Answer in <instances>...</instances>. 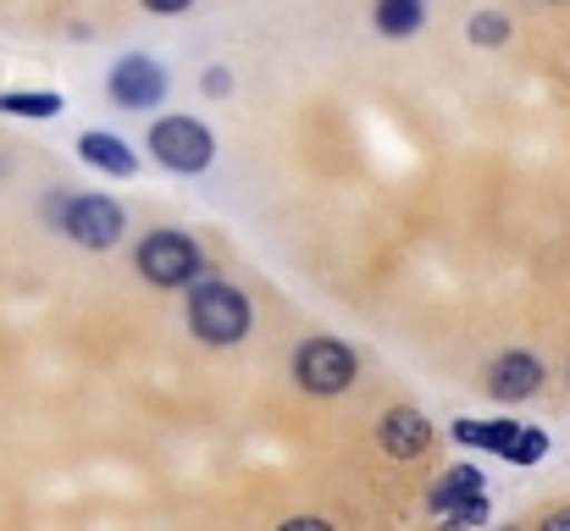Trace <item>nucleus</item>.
<instances>
[{"label": "nucleus", "instance_id": "ddd939ff", "mask_svg": "<svg viewBox=\"0 0 570 531\" xmlns=\"http://www.w3.org/2000/svg\"><path fill=\"white\" fill-rule=\"evenodd\" d=\"M0 111H6V117H56V111H61V95H50V89H33V95H0Z\"/></svg>", "mask_w": 570, "mask_h": 531}, {"label": "nucleus", "instance_id": "2eb2a0df", "mask_svg": "<svg viewBox=\"0 0 570 531\" xmlns=\"http://www.w3.org/2000/svg\"><path fill=\"white\" fill-rule=\"evenodd\" d=\"M543 454H549V437H543L538 426H521V432H515V443L504 449V460H515V465H538Z\"/></svg>", "mask_w": 570, "mask_h": 531}, {"label": "nucleus", "instance_id": "7ed1b4c3", "mask_svg": "<svg viewBox=\"0 0 570 531\" xmlns=\"http://www.w3.org/2000/svg\"><path fill=\"white\" fill-rule=\"evenodd\" d=\"M56 216H61V233H67L72 244H83V249H111V244H122V233H128L122 205L106 199V194L56 199Z\"/></svg>", "mask_w": 570, "mask_h": 531}, {"label": "nucleus", "instance_id": "6ab92c4d", "mask_svg": "<svg viewBox=\"0 0 570 531\" xmlns=\"http://www.w3.org/2000/svg\"><path fill=\"white\" fill-rule=\"evenodd\" d=\"M549 527H554V531H566V527H570V510H560V515H549Z\"/></svg>", "mask_w": 570, "mask_h": 531}, {"label": "nucleus", "instance_id": "4468645a", "mask_svg": "<svg viewBox=\"0 0 570 531\" xmlns=\"http://www.w3.org/2000/svg\"><path fill=\"white\" fill-rule=\"evenodd\" d=\"M504 39H510V17H499V11H476V17H471V45L493 50V45H504Z\"/></svg>", "mask_w": 570, "mask_h": 531}, {"label": "nucleus", "instance_id": "39448f33", "mask_svg": "<svg viewBox=\"0 0 570 531\" xmlns=\"http://www.w3.org/2000/svg\"><path fill=\"white\" fill-rule=\"evenodd\" d=\"M355 371H361V354L350 344H338V338H311V344L294 350V376H299L305 393H322V399L344 393L355 382Z\"/></svg>", "mask_w": 570, "mask_h": 531}, {"label": "nucleus", "instance_id": "6e6552de", "mask_svg": "<svg viewBox=\"0 0 570 531\" xmlns=\"http://www.w3.org/2000/svg\"><path fill=\"white\" fill-rule=\"evenodd\" d=\"M543 387V360L527 350H510L499 354L493 365H488V393L499 399V404H515V399H532Z\"/></svg>", "mask_w": 570, "mask_h": 531}, {"label": "nucleus", "instance_id": "9d476101", "mask_svg": "<svg viewBox=\"0 0 570 531\" xmlns=\"http://www.w3.org/2000/svg\"><path fill=\"white\" fill-rule=\"evenodd\" d=\"M78 156H83L89 167L111 173V177H134L139 173V156H134L117 134H83V139H78Z\"/></svg>", "mask_w": 570, "mask_h": 531}, {"label": "nucleus", "instance_id": "f03ea898", "mask_svg": "<svg viewBox=\"0 0 570 531\" xmlns=\"http://www.w3.org/2000/svg\"><path fill=\"white\" fill-rule=\"evenodd\" d=\"M134 266H139V277L156 283V288H189L194 277L205 272V255H199V244H194L189 233H167V227H161V233L139 238Z\"/></svg>", "mask_w": 570, "mask_h": 531}, {"label": "nucleus", "instance_id": "f257e3e1", "mask_svg": "<svg viewBox=\"0 0 570 531\" xmlns=\"http://www.w3.org/2000/svg\"><path fill=\"white\" fill-rule=\"evenodd\" d=\"M189 327L199 344H238L249 333V299L233 288V283H199L194 277V294H189Z\"/></svg>", "mask_w": 570, "mask_h": 531}, {"label": "nucleus", "instance_id": "a211bd4d", "mask_svg": "<svg viewBox=\"0 0 570 531\" xmlns=\"http://www.w3.org/2000/svg\"><path fill=\"white\" fill-rule=\"evenodd\" d=\"M194 0H145V11H156V17H178V11H189Z\"/></svg>", "mask_w": 570, "mask_h": 531}, {"label": "nucleus", "instance_id": "dca6fc26", "mask_svg": "<svg viewBox=\"0 0 570 531\" xmlns=\"http://www.w3.org/2000/svg\"><path fill=\"white\" fill-rule=\"evenodd\" d=\"M199 89H205V95H233V72H227V67H205Z\"/></svg>", "mask_w": 570, "mask_h": 531}, {"label": "nucleus", "instance_id": "9b49d317", "mask_svg": "<svg viewBox=\"0 0 570 531\" xmlns=\"http://www.w3.org/2000/svg\"><path fill=\"white\" fill-rule=\"evenodd\" d=\"M426 17V0H377V33L387 39H410Z\"/></svg>", "mask_w": 570, "mask_h": 531}, {"label": "nucleus", "instance_id": "f8f14e48", "mask_svg": "<svg viewBox=\"0 0 570 531\" xmlns=\"http://www.w3.org/2000/svg\"><path fill=\"white\" fill-rule=\"evenodd\" d=\"M515 421H454V437L460 443H476V449H493V454H504L510 443H515Z\"/></svg>", "mask_w": 570, "mask_h": 531}, {"label": "nucleus", "instance_id": "423d86ee", "mask_svg": "<svg viewBox=\"0 0 570 531\" xmlns=\"http://www.w3.org/2000/svg\"><path fill=\"white\" fill-rule=\"evenodd\" d=\"M167 95V67L150 61V56H122L111 67V100L122 111H150L156 100Z\"/></svg>", "mask_w": 570, "mask_h": 531}, {"label": "nucleus", "instance_id": "1a4fd4ad", "mask_svg": "<svg viewBox=\"0 0 570 531\" xmlns=\"http://www.w3.org/2000/svg\"><path fill=\"white\" fill-rule=\"evenodd\" d=\"M482 488H488V482H482V471H476V465H454V471H443V476H438V488L426 493V510L449 521V515H460L465 504H476V499H482Z\"/></svg>", "mask_w": 570, "mask_h": 531}, {"label": "nucleus", "instance_id": "0eeeda50", "mask_svg": "<svg viewBox=\"0 0 570 531\" xmlns=\"http://www.w3.org/2000/svg\"><path fill=\"white\" fill-rule=\"evenodd\" d=\"M377 443L393 454V460H415V454H426V449L438 443V432H432V421H426L421 410L393 404V410L377 421Z\"/></svg>", "mask_w": 570, "mask_h": 531}, {"label": "nucleus", "instance_id": "f3484780", "mask_svg": "<svg viewBox=\"0 0 570 531\" xmlns=\"http://www.w3.org/2000/svg\"><path fill=\"white\" fill-rule=\"evenodd\" d=\"M449 521H454V527H482V521H488V499L465 504V510H460V515H449Z\"/></svg>", "mask_w": 570, "mask_h": 531}, {"label": "nucleus", "instance_id": "20e7f679", "mask_svg": "<svg viewBox=\"0 0 570 531\" xmlns=\"http://www.w3.org/2000/svg\"><path fill=\"white\" fill-rule=\"evenodd\" d=\"M150 156H156L161 167H173V173H205V167L216 161V139H210V128L194 122V117H161V122L150 128Z\"/></svg>", "mask_w": 570, "mask_h": 531}]
</instances>
